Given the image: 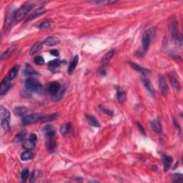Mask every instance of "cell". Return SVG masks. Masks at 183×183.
Instances as JSON below:
<instances>
[{"label":"cell","mask_w":183,"mask_h":183,"mask_svg":"<svg viewBox=\"0 0 183 183\" xmlns=\"http://www.w3.org/2000/svg\"><path fill=\"white\" fill-rule=\"evenodd\" d=\"M19 66L16 65L11 68V69H10V71L9 72L8 77L11 79V80H13V79H15V77H17V74H18V72H19Z\"/></svg>","instance_id":"cell-29"},{"label":"cell","mask_w":183,"mask_h":183,"mask_svg":"<svg viewBox=\"0 0 183 183\" xmlns=\"http://www.w3.org/2000/svg\"><path fill=\"white\" fill-rule=\"evenodd\" d=\"M86 119L88 122V123L90 124L91 126L95 127H100V124L98 120L95 117V116L91 115V114H86Z\"/></svg>","instance_id":"cell-18"},{"label":"cell","mask_w":183,"mask_h":183,"mask_svg":"<svg viewBox=\"0 0 183 183\" xmlns=\"http://www.w3.org/2000/svg\"><path fill=\"white\" fill-rule=\"evenodd\" d=\"M130 65L132 68H133L135 70V71L139 72L143 74V75H147V74L149 73V71L148 69H146V68L140 67V65H137V64L134 63V62H130Z\"/></svg>","instance_id":"cell-23"},{"label":"cell","mask_w":183,"mask_h":183,"mask_svg":"<svg viewBox=\"0 0 183 183\" xmlns=\"http://www.w3.org/2000/svg\"><path fill=\"white\" fill-rule=\"evenodd\" d=\"M44 43L42 42H36L34 45L32 47L30 50V54L31 55H34V54H36L37 52H38L40 50H42V47H43Z\"/></svg>","instance_id":"cell-25"},{"label":"cell","mask_w":183,"mask_h":183,"mask_svg":"<svg viewBox=\"0 0 183 183\" xmlns=\"http://www.w3.org/2000/svg\"><path fill=\"white\" fill-rule=\"evenodd\" d=\"M137 127H138V128H139L140 129V132H142V133L143 134H144V135H145V130H144V128L143 127V126L141 125V124H140L139 122H137Z\"/></svg>","instance_id":"cell-45"},{"label":"cell","mask_w":183,"mask_h":183,"mask_svg":"<svg viewBox=\"0 0 183 183\" xmlns=\"http://www.w3.org/2000/svg\"><path fill=\"white\" fill-rule=\"evenodd\" d=\"M114 53H115V51H114V50H110V52H108L106 54H104L102 58V61H101L102 64H103V65H107V64L109 63L111 59H112V57L114 56Z\"/></svg>","instance_id":"cell-20"},{"label":"cell","mask_w":183,"mask_h":183,"mask_svg":"<svg viewBox=\"0 0 183 183\" xmlns=\"http://www.w3.org/2000/svg\"><path fill=\"white\" fill-rule=\"evenodd\" d=\"M143 82L144 86H145V88L147 89V91L149 92L152 94V93H153L152 87L151 82H149V79L147 78H146V77H143Z\"/></svg>","instance_id":"cell-31"},{"label":"cell","mask_w":183,"mask_h":183,"mask_svg":"<svg viewBox=\"0 0 183 183\" xmlns=\"http://www.w3.org/2000/svg\"><path fill=\"white\" fill-rule=\"evenodd\" d=\"M30 139L34 142H37V136L35 135V134H31L30 135Z\"/></svg>","instance_id":"cell-44"},{"label":"cell","mask_w":183,"mask_h":183,"mask_svg":"<svg viewBox=\"0 0 183 183\" xmlns=\"http://www.w3.org/2000/svg\"><path fill=\"white\" fill-rule=\"evenodd\" d=\"M150 42H151V34L148 31V32H145V34H144L143 37V47L144 50H148L149 45H150Z\"/></svg>","instance_id":"cell-16"},{"label":"cell","mask_w":183,"mask_h":183,"mask_svg":"<svg viewBox=\"0 0 183 183\" xmlns=\"http://www.w3.org/2000/svg\"><path fill=\"white\" fill-rule=\"evenodd\" d=\"M47 10V9L46 8H44V7H40V8L36 9L34 12H33L32 14H31L30 16L27 18V21L32 20V19L37 18V17H38L39 16H41V15H42L43 14L46 13Z\"/></svg>","instance_id":"cell-14"},{"label":"cell","mask_w":183,"mask_h":183,"mask_svg":"<svg viewBox=\"0 0 183 183\" xmlns=\"http://www.w3.org/2000/svg\"><path fill=\"white\" fill-rule=\"evenodd\" d=\"M34 157V154L32 152L31 150H26L24 152L22 153L21 155V159L22 161H27L30 160V159H33Z\"/></svg>","instance_id":"cell-30"},{"label":"cell","mask_w":183,"mask_h":183,"mask_svg":"<svg viewBox=\"0 0 183 183\" xmlns=\"http://www.w3.org/2000/svg\"><path fill=\"white\" fill-rule=\"evenodd\" d=\"M36 146V142L33 141L29 138L28 140H25L23 143V147L26 149V150H32Z\"/></svg>","instance_id":"cell-22"},{"label":"cell","mask_w":183,"mask_h":183,"mask_svg":"<svg viewBox=\"0 0 183 183\" xmlns=\"http://www.w3.org/2000/svg\"><path fill=\"white\" fill-rule=\"evenodd\" d=\"M169 30L172 37L174 40H177L178 37V21L175 17H171L169 22Z\"/></svg>","instance_id":"cell-4"},{"label":"cell","mask_w":183,"mask_h":183,"mask_svg":"<svg viewBox=\"0 0 183 183\" xmlns=\"http://www.w3.org/2000/svg\"><path fill=\"white\" fill-rule=\"evenodd\" d=\"M14 50V47H10V48H9L7 50H6V51L4 52L2 54V57H1L2 60L8 58L9 56L12 54Z\"/></svg>","instance_id":"cell-35"},{"label":"cell","mask_w":183,"mask_h":183,"mask_svg":"<svg viewBox=\"0 0 183 183\" xmlns=\"http://www.w3.org/2000/svg\"><path fill=\"white\" fill-rule=\"evenodd\" d=\"M159 88H160L162 91V93L165 96H167V94H168L169 89L164 76L162 75L159 76Z\"/></svg>","instance_id":"cell-8"},{"label":"cell","mask_w":183,"mask_h":183,"mask_svg":"<svg viewBox=\"0 0 183 183\" xmlns=\"http://www.w3.org/2000/svg\"><path fill=\"white\" fill-rule=\"evenodd\" d=\"M33 7H34V5L31 2H27L24 4V5H23L18 10L16 11L14 17L15 21H16L17 22L22 21V19L27 16V14L32 10Z\"/></svg>","instance_id":"cell-2"},{"label":"cell","mask_w":183,"mask_h":183,"mask_svg":"<svg viewBox=\"0 0 183 183\" xmlns=\"http://www.w3.org/2000/svg\"><path fill=\"white\" fill-rule=\"evenodd\" d=\"M51 24H52L51 19H46V20L43 21V22L41 23V24L39 25L38 27L40 29V30H43V29H47L48 28V27H50Z\"/></svg>","instance_id":"cell-34"},{"label":"cell","mask_w":183,"mask_h":183,"mask_svg":"<svg viewBox=\"0 0 183 183\" xmlns=\"http://www.w3.org/2000/svg\"><path fill=\"white\" fill-rule=\"evenodd\" d=\"M101 108V110H102L103 112H104V113L106 114L107 115L112 116V114H113V112H112V111L110 110L109 109H106L104 108Z\"/></svg>","instance_id":"cell-41"},{"label":"cell","mask_w":183,"mask_h":183,"mask_svg":"<svg viewBox=\"0 0 183 183\" xmlns=\"http://www.w3.org/2000/svg\"><path fill=\"white\" fill-rule=\"evenodd\" d=\"M50 54H52V55L55 56V57H57V56L59 55V51L57 50H52L50 51Z\"/></svg>","instance_id":"cell-43"},{"label":"cell","mask_w":183,"mask_h":183,"mask_svg":"<svg viewBox=\"0 0 183 183\" xmlns=\"http://www.w3.org/2000/svg\"><path fill=\"white\" fill-rule=\"evenodd\" d=\"M95 4L97 5H112V4H114L116 3V1H112V0H100V1H95L94 2Z\"/></svg>","instance_id":"cell-36"},{"label":"cell","mask_w":183,"mask_h":183,"mask_svg":"<svg viewBox=\"0 0 183 183\" xmlns=\"http://www.w3.org/2000/svg\"><path fill=\"white\" fill-rule=\"evenodd\" d=\"M79 62V57L78 55H75V57H72L71 61H70L69 67H68V74L69 75H72V73L75 71V68L77 67V65H78Z\"/></svg>","instance_id":"cell-11"},{"label":"cell","mask_w":183,"mask_h":183,"mask_svg":"<svg viewBox=\"0 0 183 183\" xmlns=\"http://www.w3.org/2000/svg\"><path fill=\"white\" fill-rule=\"evenodd\" d=\"M39 176V172L37 170H34L33 171L32 175H31V182H35L36 179Z\"/></svg>","instance_id":"cell-40"},{"label":"cell","mask_w":183,"mask_h":183,"mask_svg":"<svg viewBox=\"0 0 183 183\" xmlns=\"http://www.w3.org/2000/svg\"><path fill=\"white\" fill-rule=\"evenodd\" d=\"M150 125L152 130L156 133H159L161 132V124L159 122V120L157 119H155V120H152L150 122Z\"/></svg>","instance_id":"cell-19"},{"label":"cell","mask_w":183,"mask_h":183,"mask_svg":"<svg viewBox=\"0 0 183 183\" xmlns=\"http://www.w3.org/2000/svg\"><path fill=\"white\" fill-rule=\"evenodd\" d=\"M169 79H170V84L172 85V86L176 89V90L179 91L180 89V82L178 80V79L176 77L172 75H169Z\"/></svg>","instance_id":"cell-24"},{"label":"cell","mask_w":183,"mask_h":183,"mask_svg":"<svg viewBox=\"0 0 183 183\" xmlns=\"http://www.w3.org/2000/svg\"><path fill=\"white\" fill-rule=\"evenodd\" d=\"M29 175H30V171H29L28 169L22 170V172H21V179H22V182H26L29 178Z\"/></svg>","instance_id":"cell-37"},{"label":"cell","mask_w":183,"mask_h":183,"mask_svg":"<svg viewBox=\"0 0 183 183\" xmlns=\"http://www.w3.org/2000/svg\"><path fill=\"white\" fill-rule=\"evenodd\" d=\"M15 13L16 11L14 10L13 9H11V10H9L7 13V16H6L5 24H4V30L5 31H8L11 26L12 24L13 19H14L15 17Z\"/></svg>","instance_id":"cell-6"},{"label":"cell","mask_w":183,"mask_h":183,"mask_svg":"<svg viewBox=\"0 0 183 183\" xmlns=\"http://www.w3.org/2000/svg\"><path fill=\"white\" fill-rule=\"evenodd\" d=\"M24 75H26V76H32V75H37L38 72H37L35 71V70L33 69V67L30 65L27 64V65H25V67L24 69Z\"/></svg>","instance_id":"cell-27"},{"label":"cell","mask_w":183,"mask_h":183,"mask_svg":"<svg viewBox=\"0 0 183 183\" xmlns=\"http://www.w3.org/2000/svg\"><path fill=\"white\" fill-rule=\"evenodd\" d=\"M42 115L41 114L35 113V114H31L30 115L24 116L22 118V123L24 125H27V124H31L36 123L40 121V120H42Z\"/></svg>","instance_id":"cell-5"},{"label":"cell","mask_w":183,"mask_h":183,"mask_svg":"<svg viewBox=\"0 0 183 183\" xmlns=\"http://www.w3.org/2000/svg\"><path fill=\"white\" fill-rule=\"evenodd\" d=\"M10 82H11V79L9 78L8 77H5L3 79V80L1 82V85H0V95H5L8 89H9V87H10Z\"/></svg>","instance_id":"cell-9"},{"label":"cell","mask_w":183,"mask_h":183,"mask_svg":"<svg viewBox=\"0 0 183 183\" xmlns=\"http://www.w3.org/2000/svg\"><path fill=\"white\" fill-rule=\"evenodd\" d=\"M116 89H117V93H116L117 100H118L119 102L123 103L126 100L125 92H124L123 89L120 87H117Z\"/></svg>","instance_id":"cell-17"},{"label":"cell","mask_w":183,"mask_h":183,"mask_svg":"<svg viewBox=\"0 0 183 183\" xmlns=\"http://www.w3.org/2000/svg\"><path fill=\"white\" fill-rule=\"evenodd\" d=\"M64 93H65V89H64L63 87H62L61 89L58 92L57 94L52 97V100H53V101H54V102H58V101H59L62 98V97H63L64 95Z\"/></svg>","instance_id":"cell-32"},{"label":"cell","mask_w":183,"mask_h":183,"mask_svg":"<svg viewBox=\"0 0 183 183\" xmlns=\"http://www.w3.org/2000/svg\"><path fill=\"white\" fill-rule=\"evenodd\" d=\"M62 62H63L57 59L52 60V61H50L48 64L49 69L52 72H56L58 69H59L60 65L62 64Z\"/></svg>","instance_id":"cell-13"},{"label":"cell","mask_w":183,"mask_h":183,"mask_svg":"<svg viewBox=\"0 0 183 183\" xmlns=\"http://www.w3.org/2000/svg\"><path fill=\"white\" fill-rule=\"evenodd\" d=\"M72 130V124L70 122L66 123L65 124H62L61 127H60V132L62 135H66L67 134L70 132Z\"/></svg>","instance_id":"cell-28"},{"label":"cell","mask_w":183,"mask_h":183,"mask_svg":"<svg viewBox=\"0 0 183 183\" xmlns=\"http://www.w3.org/2000/svg\"><path fill=\"white\" fill-rule=\"evenodd\" d=\"M0 117H1L2 127L6 132H9L10 130V127H9L10 112L2 105L0 107Z\"/></svg>","instance_id":"cell-1"},{"label":"cell","mask_w":183,"mask_h":183,"mask_svg":"<svg viewBox=\"0 0 183 183\" xmlns=\"http://www.w3.org/2000/svg\"><path fill=\"white\" fill-rule=\"evenodd\" d=\"M28 109L25 108V107H18V108H16L14 109V114L17 116L23 117L28 112Z\"/></svg>","instance_id":"cell-26"},{"label":"cell","mask_w":183,"mask_h":183,"mask_svg":"<svg viewBox=\"0 0 183 183\" xmlns=\"http://www.w3.org/2000/svg\"><path fill=\"white\" fill-rule=\"evenodd\" d=\"M46 147L50 152H54L56 148V142L54 138L52 139H47L46 143Z\"/></svg>","instance_id":"cell-21"},{"label":"cell","mask_w":183,"mask_h":183,"mask_svg":"<svg viewBox=\"0 0 183 183\" xmlns=\"http://www.w3.org/2000/svg\"><path fill=\"white\" fill-rule=\"evenodd\" d=\"M174 176H175V178H176V180H174V182H182V181L183 176L182 174H175V175H174Z\"/></svg>","instance_id":"cell-42"},{"label":"cell","mask_w":183,"mask_h":183,"mask_svg":"<svg viewBox=\"0 0 183 183\" xmlns=\"http://www.w3.org/2000/svg\"><path fill=\"white\" fill-rule=\"evenodd\" d=\"M43 134L47 139H52L55 137L56 132L53 127L51 125H47L43 129Z\"/></svg>","instance_id":"cell-10"},{"label":"cell","mask_w":183,"mask_h":183,"mask_svg":"<svg viewBox=\"0 0 183 183\" xmlns=\"http://www.w3.org/2000/svg\"><path fill=\"white\" fill-rule=\"evenodd\" d=\"M162 158L163 165H164V170L167 171L170 170L171 167V165L172 162V158L167 155H162Z\"/></svg>","instance_id":"cell-15"},{"label":"cell","mask_w":183,"mask_h":183,"mask_svg":"<svg viewBox=\"0 0 183 183\" xmlns=\"http://www.w3.org/2000/svg\"><path fill=\"white\" fill-rule=\"evenodd\" d=\"M43 43L47 47H52L59 44L60 43V40L59 38L57 37L52 36V37H49L47 38L43 42Z\"/></svg>","instance_id":"cell-12"},{"label":"cell","mask_w":183,"mask_h":183,"mask_svg":"<svg viewBox=\"0 0 183 183\" xmlns=\"http://www.w3.org/2000/svg\"><path fill=\"white\" fill-rule=\"evenodd\" d=\"M34 61L37 65H43L44 64V59L42 56H37V57H35Z\"/></svg>","instance_id":"cell-39"},{"label":"cell","mask_w":183,"mask_h":183,"mask_svg":"<svg viewBox=\"0 0 183 183\" xmlns=\"http://www.w3.org/2000/svg\"><path fill=\"white\" fill-rule=\"evenodd\" d=\"M25 135H26V133H25L24 132H19V133H18L16 136H15L14 139V143H18L19 142L22 141V140L24 139Z\"/></svg>","instance_id":"cell-33"},{"label":"cell","mask_w":183,"mask_h":183,"mask_svg":"<svg viewBox=\"0 0 183 183\" xmlns=\"http://www.w3.org/2000/svg\"><path fill=\"white\" fill-rule=\"evenodd\" d=\"M62 88V86L60 85V84L59 82H54L50 83V85H48L47 87V90L48 92L51 95V96H54L57 93L59 92L60 89Z\"/></svg>","instance_id":"cell-7"},{"label":"cell","mask_w":183,"mask_h":183,"mask_svg":"<svg viewBox=\"0 0 183 183\" xmlns=\"http://www.w3.org/2000/svg\"><path fill=\"white\" fill-rule=\"evenodd\" d=\"M58 117L57 114H50V115L47 116L46 117L42 118V122H50V121H53V120H55Z\"/></svg>","instance_id":"cell-38"},{"label":"cell","mask_w":183,"mask_h":183,"mask_svg":"<svg viewBox=\"0 0 183 183\" xmlns=\"http://www.w3.org/2000/svg\"><path fill=\"white\" fill-rule=\"evenodd\" d=\"M25 87L28 91L34 93H39L42 91V85L37 79L30 78L25 82Z\"/></svg>","instance_id":"cell-3"}]
</instances>
